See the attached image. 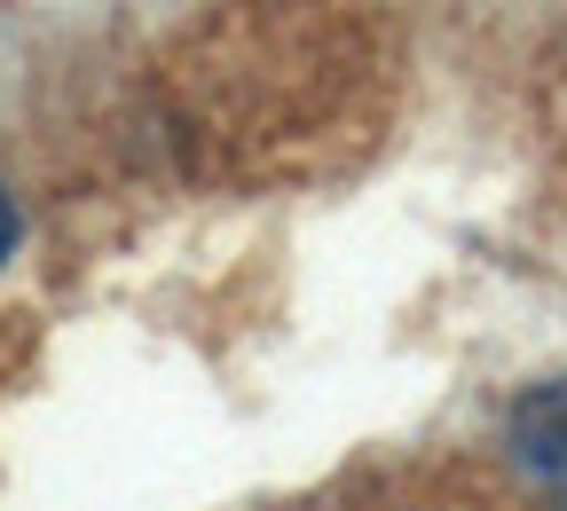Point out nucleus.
Wrapping results in <instances>:
<instances>
[{
	"instance_id": "1",
	"label": "nucleus",
	"mask_w": 567,
	"mask_h": 511,
	"mask_svg": "<svg viewBox=\"0 0 567 511\" xmlns=\"http://www.w3.org/2000/svg\"><path fill=\"white\" fill-rule=\"evenodd\" d=\"M513 441H520V457H528L551 488H567V386H544L536 401H520Z\"/></svg>"
},
{
	"instance_id": "2",
	"label": "nucleus",
	"mask_w": 567,
	"mask_h": 511,
	"mask_svg": "<svg viewBox=\"0 0 567 511\" xmlns=\"http://www.w3.org/2000/svg\"><path fill=\"white\" fill-rule=\"evenodd\" d=\"M9 244H17V205H9V189H0V260H9Z\"/></svg>"
}]
</instances>
